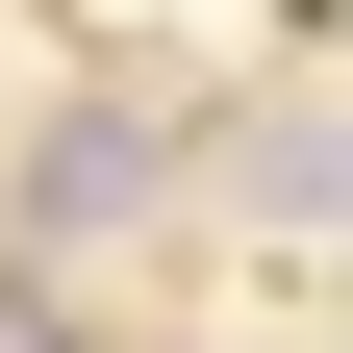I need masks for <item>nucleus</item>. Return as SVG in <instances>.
Instances as JSON below:
<instances>
[{"label": "nucleus", "mask_w": 353, "mask_h": 353, "mask_svg": "<svg viewBox=\"0 0 353 353\" xmlns=\"http://www.w3.org/2000/svg\"><path fill=\"white\" fill-rule=\"evenodd\" d=\"M126 202H152V126H51V152H26V228L51 252H101Z\"/></svg>", "instance_id": "1"}, {"label": "nucleus", "mask_w": 353, "mask_h": 353, "mask_svg": "<svg viewBox=\"0 0 353 353\" xmlns=\"http://www.w3.org/2000/svg\"><path fill=\"white\" fill-rule=\"evenodd\" d=\"M252 228H353V126H252Z\"/></svg>", "instance_id": "2"}]
</instances>
